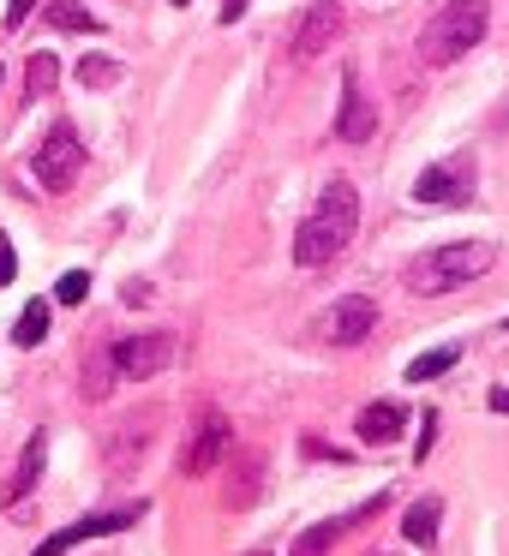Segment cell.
I'll return each mask as SVG.
<instances>
[{
    "mask_svg": "<svg viewBox=\"0 0 509 556\" xmlns=\"http://www.w3.org/2000/svg\"><path fill=\"white\" fill-rule=\"evenodd\" d=\"M353 228H360V192H353L348 180H330L324 192H318V204L306 210L300 233H294V264L300 269L336 264L353 245Z\"/></svg>",
    "mask_w": 509,
    "mask_h": 556,
    "instance_id": "6da1fadb",
    "label": "cell"
},
{
    "mask_svg": "<svg viewBox=\"0 0 509 556\" xmlns=\"http://www.w3.org/2000/svg\"><path fill=\"white\" fill-rule=\"evenodd\" d=\"M492 264H497V245L492 240L432 245V252H420L408 264V288L425 293V300H437V293H456V288H468V281H480Z\"/></svg>",
    "mask_w": 509,
    "mask_h": 556,
    "instance_id": "7a4b0ae2",
    "label": "cell"
},
{
    "mask_svg": "<svg viewBox=\"0 0 509 556\" xmlns=\"http://www.w3.org/2000/svg\"><path fill=\"white\" fill-rule=\"evenodd\" d=\"M492 30V0H449L444 13L425 25L420 37V61L425 66H456L468 49H480Z\"/></svg>",
    "mask_w": 509,
    "mask_h": 556,
    "instance_id": "3957f363",
    "label": "cell"
},
{
    "mask_svg": "<svg viewBox=\"0 0 509 556\" xmlns=\"http://www.w3.org/2000/svg\"><path fill=\"white\" fill-rule=\"evenodd\" d=\"M30 174L42 180V192H73L78 174H85V144H78L73 126H49V138L37 144V156H30Z\"/></svg>",
    "mask_w": 509,
    "mask_h": 556,
    "instance_id": "277c9868",
    "label": "cell"
},
{
    "mask_svg": "<svg viewBox=\"0 0 509 556\" xmlns=\"http://www.w3.org/2000/svg\"><path fill=\"white\" fill-rule=\"evenodd\" d=\"M109 365L114 377H126V383H138V377H157L174 365V336L169 329H145V336H126L109 348Z\"/></svg>",
    "mask_w": 509,
    "mask_h": 556,
    "instance_id": "5b68a950",
    "label": "cell"
},
{
    "mask_svg": "<svg viewBox=\"0 0 509 556\" xmlns=\"http://www.w3.org/2000/svg\"><path fill=\"white\" fill-rule=\"evenodd\" d=\"M145 508H150V503H126V508H102V515H90V520H73V527L49 532V539H42L30 556H66V551H78V544H90V539H109V532H126L138 515H145Z\"/></svg>",
    "mask_w": 509,
    "mask_h": 556,
    "instance_id": "8992f818",
    "label": "cell"
},
{
    "mask_svg": "<svg viewBox=\"0 0 509 556\" xmlns=\"http://www.w3.org/2000/svg\"><path fill=\"white\" fill-rule=\"evenodd\" d=\"M413 198H420V204H449V210H461V204L473 198V156L432 162V168L413 180Z\"/></svg>",
    "mask_w": 509,
    "mask_h": 556,
    "instance_id": "52a82bcc",
    "label": "cell"
},
{
    "mask_svg": "<svg viewBox=\"0 0 509 556\" xmlns=\"http://www.w3.org/2000/svg\"><path fill=\"white\" fill-rule=\"evenodd\" d=\"M372 329H377V305L365 300V293H348V300H336L318 317V336H324L330 348H360Z\"/></svg>",
    "mask_w": 509,
    "mask_h": 556,
    "instance_id": "ba28073f",
    "label": "cell"
},
{
    "mask_svg": "<svg viewBox=\"0 0 509 556\" xmlns=\"http://www.w3.org/2000/svg\"><path fill=\"white\" fill-rule=\"evenodd\" d=\"M228 455V419L222 413H198V425H193V443H186V455H181V472H193V479H204L216 460Z\"/></svg>",
    "mask_w": 509,
    "mask_h": 556,
    "instance_id": "9c48e42d",
    "label": "cell"
},
{
    "mask_svg": "<svg viewBox=\"0 0 509 556\" xmlns=\"http://www.w3.org/2000/svg\"><path fill=\"white\" fill-rule=\"evenodd\" d=\"M384 503H389V496H372V503H365V508H353V515L324 520V527H306L300 539H294V556H330V551H336V539H342V532H353L360 520H372Z\"/></svg>",
    "mask_w": 509,
    "mask_h": 556,
    "instance_id": "30bf717a",
    "label": "cell"
},
{
    "mask_svg": "<svg viewBox=\"0 0 509 556\" xmlns=\"http://www.w3.org/2000/svg\"><path fill=\"white\" fill-rule=\"evenodd\" d=\"M42 467H49V437H30L25 443V455H18V467H13V479L0 484V508H18L30 491H37V479H42Z\"/></svg>",
    "mask_w": 509,
    "mask_h": 556,
    "instance_id": "8fae6325",
    "label": "cell"
},
{
    "mask_svg": "<svg viewBox=\"0 0 509 556\" xmlns=\"http://www.w3.org/2000/svg\"><path fill=\"white\" fill-rule=\"evenodd\" d=\"M372 126H377V114H372V102H365V90H360V78H342V114H336V138L342 144H365L372 138Z\"/></svg>",
    "mask_w": 509,
    "mask_h": 556,
    "instance_id": "7c38bea8",
    "label": "cell"
},
{
    "mask_svg": "<svg viewBox=\"0 0 509 556\" xmlns=\"http://www.w3.org/2000/svg\"><path fill=\"white\" fill-rule=\"evenodd\" d=\"M342 25H348V18H342V7H336V0H324V7H312V13H306V25H300V37H294V54H300V61H312V54H324L330 42L342 37Z\"/></svg>",
    "mask_w": 509,
    "mask_h": 556,
    "instance_id": "4fadbf2b",
    "label": "cell"
},
{
    "mask_svg": "<svg viewBox=\"0 0 509 556\" xmlns=\"http://www.w3.org/2000/svg\"><path fill=\"white\" fill-rule=\"evenodd\" d=\"M401 425H408V407H401V401H372V407H360L353 431H360V443H396Z\"/></svg>",
    "mask_w": 509,
    "mask_h": 556,
    "instance_id": "5bb4252c",
    "label": "cell"
},
{
    "mask_svg": "<svg viewBox=\"0 0 509 556\" xmlns=\"http://www.w3.org/2000/svg\"><path fill=\"white\" fill-rule=\"evenodd\" d=\"M437 520H444V503H437V496H420V503L401 515V539L420 544V551H432V544H437Z\"/></svg>",
    "mask_w": 509,
    "mask_h": 556,
    "instance_id": "9a60e30c",
    "label": "cell"
},
{
    "mask_svg": "<svg viewBox=\"0 0 509 556\" xmlns=\"http://www.w3.org/2000/svg\"><path fill=\"white\" fill-rule=\"evenodd\" d=\"M258 491H264V460L246 455L240 467H234V479H228V491H222V503H228V508H252Z\"/></svg>",
    "mask_w": 509,
    "mask_h": 556,
    "instance_id": "2e32d148",
    "label": "cell"
},
{
    "mask_svg": "<svg viewBox=\"0 0 509 556\" xmlns=\"http://www.w3.org/2000/svg\"><path fill=\"white\" fill-rule=\"evenodd\" d=\"M54 78H61V61H54L49 49H42V54H30V61H25V102L49 97V90H54Z\"/></svg>",
    "mask_w": 509,
    "mask_h": 556,
    "instance_id": "e0dca14e",
    "label": "cell"
},
{
    "mask_svg": "<svg viewBox=\"0 0 509 556\" xmlns=\"http://www.w3.org/2000/svg\"><path fill=\"white\" fill-rule=\"evenodd\" d=\"M456 359H461V348H456V341H449V348H432V353H420V359L408 365V383H432V377L456 371Z\"/></svg>",
    "mask_w": 509,
    "mask_h": 556,
    "instance_id": "ac0fdd59",
    "label": "cell"
},
{
    "mask_svg": "<svg viewBox=\"0 0 509 556\" xmlns=\"http://www.w3.org/2000/svg\"><path fill=\"white\" fill-rule=\"evenodd\" d=\"M42 336H49V300H30L25 312H18V324H13V341L18 348H37Z\"/></svg>",
    "mask_w": 509,
    "mask_h": 556,
    "instance_id": "d6986e66",
    "label": "cell"
},
{
    "mask_svg": "<svg viewBox=\"0 0 509 556\" xmlns=\"http://www.w3.org/2000/svg\"><path fill=\"white\" fill-rule=\"evenodd\" d=\"M49 25L54 30H97L102 18L85 13V0H49Z\"/></svg>",
    "mask_w": 509,
    "mask_h": 556,
    "instance_id": "ffe728a7",
    "label": "cell"
},
{
    "mask_svg": "<svg viewBox=\"0 0 509 556\" xmlns=\"http://www.w3.org/2000/svg\"><path fill=\"white\" fill-rule=\"evenodd\" d=\"M114 78H121V66H114L109 54H85V61H78V85H90V90H109Z\"/></svg>",
    "mask_w": 509,
    "mask_h": 556,
    "instance_id": "44dd1931",
    "label": "cell"
},
{
    "mask_svg": "<svg viewBox=\"0 0 509 556\" xmlns=\"http://www.w3.org/2000/svg\"><path fill=\"white\" fill-rule=\"evenodd\" d=\"M109 389H114V365H109V348H102V353H90V383H85V395L102 401Z\"/></svg>",
    "mask_w": 509,
    "mask_h": 556,
    "instance_id": "7402d4cb",
    "label": "cell"
},
{
    "mask_svg": "<svg viewBox=\"0 0 509 556\" xmlns=\"http://www.w3.org/2000/svg\"><path fill=\"white\" fill-rule=\"evenodd\" d=\"M85 293H90V276H85V269H66V276L54 281V300H61V305H85Z\"/></svg>",
    "mask_w": 509,
    "mask_h": 556,
    "instance_id": "603a6c76",
    "label": "cell"
},
{
    "mask_svg": "<svg viewBox=\"0 0 509 556\" xmlns=\"http://www.w3.org/2000/svg\"><path fill=\"white\" fill-rule=\"evenodd\" d=\"M18 276V252H13V240H7V233H0V288H7V281Z\"/></svg>",
    "mask_w": 509,
    "mask_h": 556,
    "instance_id": "cb8c5ba5",
    "label": "cell"
},
{
    "mask_svg": "<svg viewBox=\"0 0 509 556\" xmlns=\"http://www.w3.org/2000/svg\"><path fill=\"white\" fill-rule=\"evenodd\" d=\"M432 437H437V413H425V419H420V448H413V455H432Z\"/></svg>",
    "mask_w": 509,
    "mask_h": 556,
    "instance_id": "d4e9b609",
    "label": "cell"
},
{
    "mask_svg": "<svg viewBox=\"0 0 509 556\" xmlns=\"http://www.w3.org/2000/svg\"><path fill=\"white\" fill-rule=\"evenodd\" d=\"M30 7H37V0H13V18H7V25H25V18H30Z\"/></svg>",
    "mask_w": 509,
    "mask_h": 556,
    "instance_id": "484cf974",
    "label": "cell"
},
{
    "mask_svg": "<svg viewBox=\"0 0 509 556\" xmlns=\"http://www.w3.org/2000/svg\"><path fill=\"white\" fill-rule=\"evenodd\" d=\"M485 401H492V413H509V389H492Z\"/></svg>",
    "mask_w": 509,
    "mask_h": 556,
    "instance_id": "4316f807",
    "label": "cell"
},
{
    "mask_svg": "<svg viewBox=\"0 0 509 556\" xmlns=\"http://www.w3.org/2000/svg\"><path fill=\"white\" fill-rule=\"evenodd\" d=\"M174 7H186V0H174Z\"/></svg>",
    "mask_w": 509,
    "mask_h": 556,
    "instance_id": "83f0119b",
    "label": "cell"
},
{
    "mask_svg": "<svg viewBox=\"0 0 509 556\" xmlns=\"http://www.w3.org/2000/svg\"><path fill=\"white\" fill-rule=\"evenodd\" d=\"M504 329H509V324H504Z\"/></svg>",
    "mask_w": 509,
    "mask_h": 556,
    "instance_id": "f1b7e54d",
    "label": "cell"
}]
</instances>
